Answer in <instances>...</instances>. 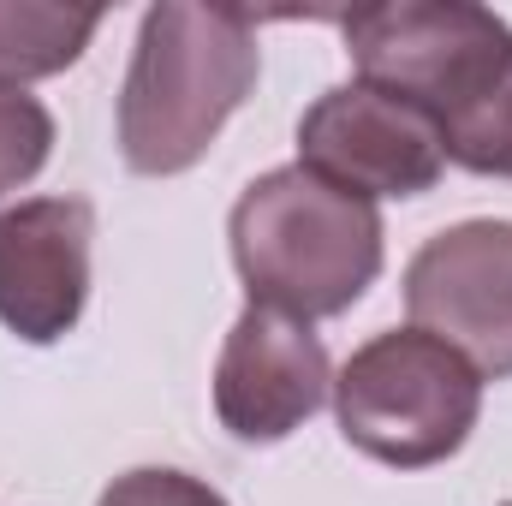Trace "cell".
Returning <instances> with one entry per match:
<instances>
[{"instance_id": "cell-6", "label": "cell", "mask_w": 512, "mask_h": 506, "mask_svg": "<svg viewBox=\"0 0 512 506\" xmlns=\"http://www.w3.org/2000/svg\"><path fill=\"white\" fill-rule=\"evenodd\" d=\"M405 310L483 381H512V221L435 233L405 262Z\"/></svg>"}, {"instance_id": "cell-13", "label": "cell", "mask_w": 512, "mask_h": 506, "mask_svg": "<svg viewBox=\"0 0 512 506\" xmlns=\"http://www.w3.org/2000/svg\"><path fill=\"white\" fill-rule=\"evenodd\" d=\"M507 506H512V501H507Z\"/></svg>"}, {"instance_id": "cell-11", "label": "cell", "mask_w": 512, "mask_h": 506, "mask_svg": "<svg viewBox=\"0 0 512 506\" xmlns=\"http://www.w3.org/2000/svg\"><path fill=\"white\" fill-rule=\"evenodd\" d=\"M54 155V114L30 96L0 84V197L30 185Z\"/></svg>"}, {"instance_id": "cell-12", "label": "cell", "mask_w": 512, "mask_h": 506, "mask_svg": "<svg viewBox=\"0 0 512 506\" xmlns=\"http://www.w3.org/2000/svg\"><path fill=\"white\" fill-rule=\"evenodd\" d=\"M96 506H227V495L209 489V483L191 477V471H173V465H137V471H126V477H114Z\"/></svg>"}, {"instance_id": "cell-7", "label": "cell", "mask_w": 512, "mask_h": 506, "mask_svg": "<svg viewBox=\"0 0 512 506\" xmlns=\"http://www.w3.org/2000/svg\"><path fill=\"white\" fill-rule=\"evenodd\" d=\"M334 399V364L310 322L245 304L215 358V417L233 441L274 447Z\"/></svg>"}, {"instance_id": "cell-2", "label": "cell", "mask_w": 512, "mask_h": 506, "mask_svg": "<svg viewBox=\"0 0 512 506\" xmlns=\"http://www.w3.org/2000/svg\"><path fill=\"white\" fill-rule=\"evenodd\" d=\"M233 268L251 292L292 322L346 316L382 274L387 233L376 203L328 185L310 167H274L251 179L227 215Z\"/></svg>"}, {"instance_id": "cell-10", "label": "cell", "mask_w": 512, "mask_h": 506, "mask_svg": "<svg viewBox=\"0 0 512 506\" xmlns=\"http://www.w3.org/2000/svg\"><path fill=\"white\" fill-rule=\"evenodd\" d=\"M447 161L477 179H512V54L495 66V78L441 120Z\"/></svg>"}, {"instance_id": "cell-4", "label": "cell", "mask_w": 512, "mask_h": 506, "mask_svg": "<svg viewBox=\"0 0 512 506\" xmlns=\"http://www.w3.org/2000/svg\"><path fill=\"white\" fill-rule=\"evenodd\" d=\"M364 84L417 102L435 126L465 108L512 54V24L471 0H382L340 18Z\"/></svg>"}, {"instance_id": "cell-9", "label": "cell", "mask_w": 512, "mask_h": 506, "mask_svg": "<svg viewBox=\"0 0 512 506\" xmlns=\"http://www.w3.org/2000/svg\"><path fill=\"white\" fill-rule=\"evenodd\" d=\"M102 30L96 6H48V0H0V84L24 90L84 60Z\"/></svg>"}, {"instance_id": "cell-5", "label": "cell", "mask_w": 512, "mask_h": 506, "mask_svg": "<svg viewBox=\"0 0 512 506\" xmlns=\"http://www.w3.org/2000/svg\"><path fill=\"white\" fill-rule=\"evenodd\" d=\"M298 167L322 173L328 185L376 203V197H423L447 173L441 126L364 78L322 90L298 120Z\"/></svg>"}, {"instance_id": "cell-1", "label": "cell", "mask_w": 512, "mask_h": 506, "mask_svg": "<svg viewBox=\"0 0 512 506\" xmlns=\"http://www.w3.org/2000/svg\"><path fill=\"white\" fill-rule=\"evenodd\" d=\"M262 78L256 18L239 6L161 0L137 24L120 84V161L143 179L191 173Z\"/></svg>"}, {"instance_id": "cell-8", "label": "cell", "mask_w": 512, "mask_h": 506, "mask_svg": "<svg viewBox=\"0 0 512 506\" xmlns=\"http://www.w3.org/2000/svg\"><path fill=\"white\" fill-rule=\"evenodd\" d=\"M90 197H30L0 209V322L24 346H54L90 304Z\"/></svg>"}, {"instance_id": "cell-3", "label": "cell", "mask_w": 512, "mask_h": 506, "mask_svg": "<svg viewBox=\"0 0 512 506\" xmlns=\"http://www.w3.org/2000/svg\"><path fill=\"white\" fill-rule=\"evenodd\" d=\"M334 417L346 447L393 471L447 465L477 417L483 376L423 328H387L364 340L334 376Z\"/></svg>"}]
</instances>
